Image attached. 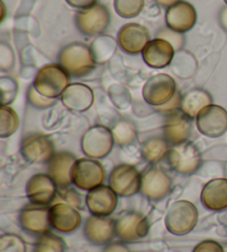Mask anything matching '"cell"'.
I'll return each mask as SVG.
<instances>
[{"instance_id": "obj_24", "label": "cell", "mask_w": 227, "mask_h": 252, "mask_svg": "<svg viewBox=\"0 0 227 252\" xmlns=\"http://www.w3.org/2000/svg\"><path fill=\"white\" fill-rule=\"evenodd\" d=\"M61 102L71 112L88 111L94 102L93 90L83 83H71L62 93Z\"/></svg>"}, {"instance_id": "obj_37", "label": "cell", "mask_w": 227, "mask_h": 252, "mask_svg": "<svg viewBox=\"0 0 227 252\" xmlns=\"http://www.w3.org/2000/svg\"><path fill=\"white\" fill-rule=\"evenodd\" d=\"M68 4L71 7L80 9V10H84V9H89L97 4L98 0H66Z\"/></svg>"}, {"instance_id": "obj_1", "label": "cell", "mask_w": 227, "mask_h": 252, "mask_svg": "<svg viewBox=\"0 0 227 252\" xmlns=\"http://www.w3.org/2000/svg\"><path fill=\"white\" fill-rule=\"evenodd\" d=\"M59 64L74 78H83L94 69L95 58L91 49L82 42L67 44L59 55Z\"/></svg>"}, {"instance_id": "obj_26", "label": "cell", "mask_w": 227, "mask_h": 252, "mask_svg": "<svg viewBox=\"0 0 227 252\" xmlns=\"http://www.w3.org/2000/svg\"><path fill=\"white\" fill-rule=\"evenodd\" d=\"M213 104L211 94L204 89H193L182 95L181 111L190 120L196 119L199 112Z\"/></svg>"}, {"instance_id": "obj_35", "label": "cell", "mask_w": 227, "mask_h": 252, "mask_svg": "<svg viewBox=\"0 0 227 252\" xmlns=\"http://www.w3.org/2000/svg\"><path fill=\"white\" fill-rule=\"evenodd\" d=\"M193 252H224V246L215 240H204L195 247Z\"/></svg>"}, {"instance_id": "obj_15", "label": "cell", "mask_w": 227, "mask_h": 252, "mask_svg": "<svg viewBox=\"0 0 227 252\" xmlns=\"http://www.w3.org/2000/svg\"><path fill=\"white\" fill-rule=\"evenodd\" d=\"M49 218L51 227L60 233L75 232L82 222V217L78 208L63 201H58L50 206Z\"/></svg>"}, {"instance_id": "obj_12", "label": "cell", "mask_w": 227, "mask_h": 252, "mask_svg": "<svg viewBox=\"0 0 227 252\" xmlns=\"http://www.w3.org/2000/svg\"><path fill=\"white\" fill-rule=\"evenodd\" d=\"M195 121L197 129L204 136L217 138L227 132V111L220 105L206 106L199 112Z\"/></svg>"}, {"instance_id": "obj_40", "label": "cell", "mask_w": 227, "mask_h": 252, "mask_svg": "<svg viewBox=\"0 0 227 252\" xmlns=\"http://www.w3.org/2000/svg\"><path fill=\"white\" fill-rule=\"evenodd\" d=\"M154 1H155L158 6H161L163 8H170L176 2H179L180 0H154Z\"/></svg>"}, {"instance_id": "obj_8", "label": "cell", "mask_w": 227, "mask_h": 252, "mask_svg": "<svg viewBox=\"0 0 227 252\" xmlns=\"http://www.w3.org/2000/svg\"><path fill=\"white\" fill-rule=\"evenodd\" d=\"M141 174L135 166L116 165L109 176V186L120 197H132L141 190Z\"/></svg>"}, {"instance_id": "obj_2", "label": "cell", "mask_w": 227, "mask_h": 252, "mask_svg": "<svg viewBox=\"0 0 227 252\" xmlns=\"http://www.w3.org/2000/svg\"><path fill=\"white\" fill-rule=\"evenodd\" d=\"M33 85L45 97L57 100L70 85V74L60 64L51 63L38 71Z\"/></svg>"}, {"instance_id": "obj_3", "label": "cell", "mask_w": 227, "mask_h": 252, "mask_svg": "<svg viewBox=\"0 0 227 252\" xmlns=\"http://www.w3.org/2000/svg\"><path fill=\"white\" fill-rule=\"evenodd\" d=\"M198 220V210L193 202L178 200L172 204L165 215V227L175 236H184L193 231Z\"/></svg>"}, {"instance_id": "obj_38", "label": "cell", "mask_w": 227, "mask_h": 252, "mask_svg": "<svg viewBox=\"0 0 227 252\" xmlns=\"http://www.w3.org/2000/svg\"><path fill=\"white\" fill-rule=\"evenodd\" d=\"M103 252H131L123 241H113L106 246Z\"/></svg>"}, {"instance_id": "obj_16", "label": "cell", "mask_w": 227, "mask_h": 252, "mask_svg": "<svg viewBox=\"0 0 227 252\" xmlns=\"http://www.w3.org/2000/svg\"><path fill=\"white\" fill-rule=\"evenodd\" d=\"M26 195L31 204L49 206L56 200L58 186L48 174H36L27 183Z\"/></svg>"}, {"instance_id": "obj_17", "label": "cell", "mask_w": 227, "mask_h": 252, "mask_svg": "<svg viewBox=\"0 0 227 252\" xmlns=\"http://www.w3.org/2000/svg\"><path fill=\"white\" fill-rule=\"evenodd\" d=\"M116 193L110 186L101 185L88 191L85 196V204L91 215L99 217H110L117 206Z\"/></svg>"}, {"instance_id": "obj_11", "label": "cell", "mask_w": 227, "mask_h": 252, "mask_svg": "<svg viewBox=\"0 0 227 252\" xmlns=\"http://www.w3.org/2000/svg\"><path fill=\"white\" fill-rule=\"evenodd\" d=\"M150 230L148 219L136 211H128L115 220L116 237L123 242H133L147 237Z\"/></svg>"}, {"instance_id": "obj_5", "label": "cell", "mask_w": 227, "mask_h": 252, "mask_svg": "<svg viewBox=\"0 0 227 252\" xmlns=\"http://www.w3.org/2000/svg\"><path fill=\"white\" fill-rule=\"evenodd\" d=\"M167 161L170 167L182 176H190L202 165L201 152L192 142H184L171 147Z\"/></svg>"}, {"instance_id": "obj_19", "label": "cell", "mask_w": 227, "mask_h": 252, "mask_svg": "<svg viewBox=\"0 0 227 252\" xmlns=\"http://www.w3.org/2000/svg\"><path fill=\"white\" fill-rule=\"evenodd\" d=\"M197 21V12L193 4L180 0L167 8L165 22L169 28L176 33H185L193 28Z\"/></svg>"}, {"instance_id": "obj_21", "label": "cell", "mask_w": 227, "mask_h": 252, "mask_svg": "<svg viewBox=\"0 0 227 252\" xmlns=\"http://www.w3.org/2000/svg\"><path fill=\"white\" fill-rule=\"evenodd\" d=\"M149 42L150 32L142 25H124L117 33V43L122 50L128 55L142 53Z\"/></svg>"}, {"instance_id": "obj_20", "label": "cell", "mask_w": 227, "mask_h": 252, "mask_svg": "<svg viewBox=\"0 0 227 252\" xmlns=\"http://www.w3.org/2000/svg\"><path fill=\"white\" fill-rule=\"evenodd\" d=\"M188 115L181 110L174 111L165 116L163 124L164 138L171 146L188 142L192 132V122Z\"/></svg>"}, {"instance_id": "obj_36", "label": "cell", "mask_w": 227, "mask_h": 252, "mask_svg": "<svg viewBox=\"0 0 227 252\" xmlns=\"http://www.w3.org/2000/svg\"><path fill=\"white\" fill-rule=\"evenodd\" d=\"M181 102H182V95L178 92L170 102H167L166 104L162 105V106L155 107V110L157 112H161V113L167 115V114L172 113V112L181 110Z\"/></svg>"}, {"instance_id": "obj_6", "label": "cell", "mask_w": 227, "mask_h": 252, "mask_svg": "<svg viewBox=\"0 0 227 252\" xmlns=\"http://www.w3.org/2000/svg\"><path fill=\"white\" fill-rule=\"evenodd\" d=\"M107 173L98 159L80 158L72 169V184L80 190L90 191L103 185Z\"/></svg>"}, {"instance_id": "obj_23", "label": "cell", "mask_w": 227, "mask_h": 252, "mask_svg": "<svg viewBox=\"0 0 227 252\" xmlns=\"http://www.w3.org/2000/svg\"><path fill=\"white\" fill-rule=\"evenodd\" d=\"M174 47L165 39L156 38L150 40L142 52L144 62L153 69H163L171 64L174 58Z\"/></svg>"}, {"instance_id": "obj_18", "label": "cell", "mask_w": 227, "mask_h": 252, "mask_svg": "<svg viewBox=\"0 0 227 252\" xmlns=\"http://www.w3.org/2000/svg\"><path fill=\"white\" fill-rule=\"evenodd\" d=\"M83 233L85 239L93 246H107L112 242L115 233V220L111 217L91 216L85 220Z\"/></svg>"}, {"instance_id": "obj_30", "label": "cell", "mask_w": 227, "mask_h": 252, "mask_svg": "<svg viewBox=\"0 0 227 252\" xmlns=\"http://www.w3.org/2000/svg\"><path fill=\"white\" fill-rule=\"evenodd\" d=\"M34 252H66V242L62 237L49 231L38 238Z\"/></svg>"}, {"instance_id": "obj_13", "label": "cell", "mask_w": 227, "mask_h": 252, "mask_svg": "<svg viewBox=\"0 0 227 252\" xmlns=\"http://www.w3.org/2000/svg\"><path fill=\"white\" fill-rule=\"evenodd\" d=\"M48 206L30 204L25 206L18 215V221L22 230L33 236H42L50 231L51 223L49 218Z\"/></svg>"}, {"instance_id": "obj_22", "label": "cell", "mask_w": 227, "mask_h": 252, "mask_svg": "<svg viewBox=\"0 0 227 252\" xmlns=\"http://www.w3.org/2000/svg\"><path fill=\"white\" fill-rule=\"evenodd\" d=\"M76 157L69 152H59L48 161V175L57 184L59 189L69 188L72 184V169Z\"/></svg>"}, {"instance_id": "obj_42", "label": "cell", "mask_w": 227, "mask_h": 252, "mask_svg": "<svg viewBox=\"0 0 227 252\" xmlns=\"http://www.w3.org/2000/svg\"><path fill=\"white\" fill-rule=\"evenodd\" d=\"M224 1H225V3H226V4H227V0H224Z\"/></svg>"}, {"instance_id": "obj_7", "label": "cell", "mask_w": 227, "mask_h": 252, "mask_svg": "<svg viewBox=\"0 0 227 252\" xmlns=\"http://www.w3.org/2000/svg\"><path fill=\"white\" fill-rule=\"evenodd\" d=\"M178 93L176 83L171 75L158 73L150 78L143 87L144 101L153 107H158L170 102Z\"/></svg>"}, {"instance_id": "obj_33", "label": "cell", "mask_w": 227, "mask_h": 252, "mask_svg": "<svg viewBox=\"0 0 227 252\" xmlns=\"http://www.w3.org/2000/svg\"><path fill=\"white\" fill-rule=\"evenodd\" d=\"M27 98H28V102L31 105L39 110L49 109V107L53 106L57 103V100H54V98L45 97L42 94H40L34 85H31L29 88L28 93H27Z\"/></svg>"}, {"instance_id": "obj_29", "label": "cell", "mask_w": 227, "mask_h": 252, "mask_svg": "<svg viewBox=\"0 0 227 252\" xmlns=\"http://www.w3.org/2000/svg\"><path fill=\"white\" fill-rule=\"evenodd\" d=\"M19 123V116L16 111L10 106L2 105L0 109V137H10L17 132Z\"/></svg>"}, {"instance_id": "obj_10", "label": "cell", "mask_w": 227, "mask_h": 252, "mask_svg": "<svg viewBox=\"0 0 227 252\" xmlns=\"http://www.w3.org/2000/svg\"><path fill=\"white\" fill-rule=\"evenodd\" d=\"M110 24V12L103 4L95 6L84 10H80L76 15V26L81 33L87 37H94L107 30Z\"/></svg>"}, {"instance_id": "obj_14", "label": "cell", "mask_w": 227, "mask_h": 252, "mask_svg": "<svg viewBox=\"0 0 227 252\" xmlns=\"http://www.w3.org/2000/svg\"><path fill=\"white\" fill-rule=\"evenodd\" d=\"M20 153L30 164L48 163L56 154L51 138L42 134H31L25 137L21 142Z\"/></svg>"}, {"instance_id": "obj_25", "label": "cell", "mask_w": 227, "mask_h": 252, "mask_svg": "<svg viewBox=\"0 0 227 252\" xmlns=\"http://www.w3.org/2000/svg\"><path fill=\"white\" fill-rule=\"evenodd\" d=\"M201 201L211 211L227 209V179L214 178L207 182L202 189Z\"/></svg>"}, {"instance_id": "obj_27", "label": "cell", "mask_w": 227, "mask_h": 252, "mask_svg": "<svg viewBox=\"0 0 227 252\" xmlns=\"http://www.w3.org/2000/svg\"><path fill=\"white\" fill-rule=\"evenodd\" d=\"M170 150L171 145L165 138L152 137L142 144L141 155L147 163L150 165H155L167 157Z\"/></svg>"}, {"instance_id": "obj_28", "label": "cell", "mask_w": 227, "mask_h": 252, "mask_svg": "<svg viewBox=\"0 0 227 252\" xmlns=\"http://www.w3.org/2000/svg\"><path fill=\"white\" fill-rule=\"evenodd\" d=\"M111 130L113 138H114V143L121 147L132 144L136 139V136H138V132H136L133 123L126 120H120L119 122L114 124Z\"/></svg>"}, {"instance_id": "obj_4", "label": "cell", "mask_w": 227, "mask_h": 252, "mask_svg": "<svg viewBox=\"0 0 227 252\" xmlns=\"http://www.w3.org/2000/svg\"><path fill=\"white\" fill-rule=\"evenodd\" d=\"M114 144L111 128L94 125L85 130L81 138V150L89 158L102 159L112 152Z\"/></svg>"}, {"instance_id": "obj_9", "label": "cell", "mask_w": 227, "mask_h": 252, "mask_svg": "<svg viewBox=\"0 0 227 252\" xmlns=\"http://www.w3.org/2000/svg\"><path fill=\"white\" fill-rule=\"evenodd\" d=\"M172 178L165 170L151 166L142 173L140 192L150 201H160L172 190Z\"/></svg>"}, {"instance_id": "obj_32", "label": "cell", "mask_w": 227, "mask_h": 252, "mask_svg": "<svg viewBox=\"0 0 227 252\" xmlns=\"http://www.w3.org/2000/svg\"><path fill=\"white\" fill-rule=\"evenodd\" d=\"M0 252H27L26 242L15 233H4L0 237Z\"/></svg>"}, {"instance_id": "obj_39", "label": "cell", "mask_w": 227, "mask_h": 252, "mask_svg": "<svg viewBox=\"0 0 227 252\" xmlns=\"http://www.w3.org/2000/svg\"><path fill=\"white\" fill-rule=\"evenodd\" d=\"M220 24L225 31H227V7L223 8L220 13Z\"/></svg>"}, {"instance_id": "obj_31", "label": "cell", "mask_w": 227, "mask_h": 252, "mask_svg": "<svg viewBox=\"0 0 227 252\" xmlns=\"http://www.w3.org/2000/svg\"><path fill=\"white\" fill-rule=\"evenodd\" d=\"M144 8V0H114V9L121 18L138 17Z\"/></svg>"}, {"instance_id": "obj_41", "label": "cell", "mask_w": 227, "mask_h": 252, "mask_svg": "<svg viewBox=\"0 0 227 252\" xmlns=\"http://www.w3.org/2000/svg\"><path fill=\"white\" fill-rule=\"evenodd\" d=\"M224 252H227V245L224 246Z\"/></svg>"}, {"instance_id": "obj_34", "label": "cell", "mask_w": 227, "mask_h": 252, "mask_svg": "<svg viewBox=\"0 0 227 252\" xmlns=\"http://www.w3.org/2000/svg\"><path fill=\"white\" fill-rule=\"evenodd\" d=\"M57 196H59L61 201L75 206L76 208H78V207L81 205L80 197L78 193L75 191V189H70V188L60 189V191H58Z\"/></svg>"}]
</instances>
